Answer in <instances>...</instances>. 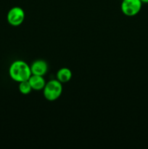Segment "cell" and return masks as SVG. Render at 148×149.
I'll return each instance as SVG.
<instances>
[{"mask_svg": "<svg viewBox=\"0 0 148 149\" xmlns=\"http://www.w3.org/2000/svg\"><path fill=\"white\" fill-rule=\"evenodd\" d=\"M142 8V1L140 0H123L121 4V10L126 16L136 15Z\"/></svg>", "mask_w": 148, "mask_h": 149, "instance_id": "3957f363", "label": "cell"}, {"mask_svg": "<svg viewBox=\"0 0 148 149\" xmlns=\"http://www.w3.org/2000/svg\"><path fill=\"white\" fill-rule=\"evenodd\" d=\"M62 93V86L58 80H52L45 84L44 95L47 100L54 101L60 97Z\"/></svg>", "mask_w": 148, "mask_h": 149, "instance_id": "7a4b0ae2", "label": "cell"}, {"mask_svg": "<svg viewBox=\"0 0 148 149\" xmlns=\"http://www.w3.org/2000/svg\"><path fill=\"white\" fill-rule=\"evenodd\" d=\"M72 77V73L70 69L67 68H62L57 73V79L61 83L68 82Z\"/></svg>", "mask_w": 148, "mask_h": 149, "instance_id": "52a82bcc", "label": "cell"}, {"mask_svg": "<svg viewBox=\"0 0 148 149\" xmlns=\"http://www.w3.org/2000/svg\"><path fill=\"white\" fill-rule=\"evenodd\" d=\"M32 90H33V89H32L28 80H26V81H23L20 82V84H19V91H20L22 94H29V93L31 92Z\"/></svg>", "mask_w": 148, "mask_h": 149, "instance_id": "ba28073f", "label": "cell"}, {"mask_svg": "<svg viewBox=\"0 0 148 149\" xmlns=\"http://www.w3.org/2000/svg\"><path fill=\"white\" fill-rule=\"evenodd\" d=\"M29 83L31 86L32 89L34 90H41L44 89L45 86V80L43 76L31 75L28 79Z\"/></svg>", "mask_w": 148, "mask_h": 149, "instance_id": "8992f818", "label": "cell"}, {"mask_svg": "<svg viewBox=\"0 0 148 149\" xmlns=\"http://www.w3.org/2000/svg\"><path fill=\"white\" fill-rule=\"evenodd\" d=\"M7 21L13 26H20L25 18V13L21 7H15L7 13Z\"/></svg>", "mask_w": 148, "mask_h": 149, "instance_id": "277c9868", "label": "cell"}, {"mask_svg": "<svg viewBox=\"0 0 148 149\" xmlns=\"http://www.w3.org/2000/svg\"><path fill=\"white\" fill-rule=\"evenodd\" d=\"M10 76L17 82L28 80L31 76L30 67L23 61H14L10 67Z\"/></svg>", "mask_w": 148, "mask_h": 149, "instance_id": "6da1fadb", "label": "cell"}, {"mask_svg": "<svg viewBox=\"0 0 148 149\" xmlns=\"http://www.w3.org/2000/svg\"><path fill=\"white\" fill-rule=\"evenodd\" d=\"M47 64L44 61L42 60H38L34 61L30 66V71L31 74L34 75L44 76L47 71Z\"/></svg>", "mask_w": 148, "mask_h": 149, "instance_id": "5b68a950", "label": "cell"}, {"mask_svg": "<svg viewBox=\"0 0 148 149\" xmlns=\"http://www.w3.org/2000/svg\"><path fill=\"white\" fill-rule=\"evenodd\" d=\"M140 1L144 3H148V0H140Z\"/></svg>", "mask_w": 148, "mask_h": 149, "instance_id": "9c48e42d", "label": "cell"}]
</instances>
